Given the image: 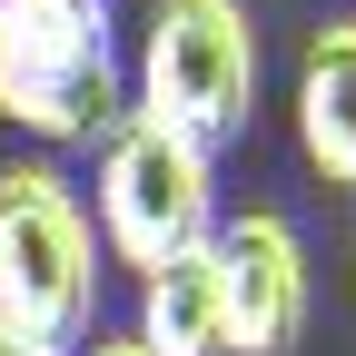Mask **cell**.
<instances>
[{"mask_svg": "<svg viewBox=\"0 0 356 356\" xmlns=\"http://www.w3.org/2000/svg\"><path fill=\"white\" fill-rule=\"evenodd\" d=\"M99 307V228L50 159L0 168V327L30 346H79Z\"/></svg>", "mask_w": 356, "mask_h": 356, "instance_id": "cell-1", "label": "cell"}, {"mask_svg": "<svg viewBox=\"0 0 356 356\" xmlns=\"http://www.w3.org/2000/svg\"><path fill=\"white\" fill-rule=\"evenodd\" d=\"M257 109V20L248 0H149L139 30V119L178 139H238Z\"/></svg>", "mask_w": 356, "mask_h": 356, "instance_id": "cell-2", "label": "cell"}, {"mask_svg": "<svg viewBox=\"0 0 356 356\" xmlns=\"http://www.w3.org/2000/svg\"><path fill=\"white\" fill-rule=\"evenodd\" d=\"M0 109L40 139H89L119 119L109 0H0Z\"/></svg>", "mask_w": 356, "mask_h": 356, "instance_id": "cell-3", "label": "cell"}, {"mask_svg": "<svg viewBox=\"0 0 356 356\" xmlns=\"http://www.w3.org/2000/svg\"><path fill=\"white\" fill-rule=\"evenodd\" d=\"M208 228H218L208 149L178 139V129H159V119H139V109H119L99 129V238L149 277V267L208 248Z\"/></svg>", "mask_w": 356, "mask_h": 356, "instance_id": "cell-4", "label": "cell"}, {"mask_svg": "<svg viewBox=\"0 0 356 356\" xmlns=\"http://www.w3.org/2000/svg\"><path fill=\"white\" fill-rule=\"evenodd\" d=\"M218 267V346L228 356H297L307 337V238L277 208H238L208 228Z\"/></svg>", "mask_w": 356, "mask_h": 356, "instance_id": "cell-5", "label": "cell"}, {"mask_svg": "<svg viewBox=\"0 0 356 356\" xmlns=\"http://www.w3.org/2000/svg\"><path fill=\"white\" fill-rule=\"evenodd\" d=\"M297 149L327 188L356 198V20L307 30L297 50Z\"/></svg>", "mask_w": 356, "mask_h": 356, "instance_id": "cell-6", "label": "cell"}, {"mask_svg": "<svg viewBox=\"0 0 356 356\" xmlns=\"http://www.w3.org/2000/svg\"><path fill=\"white\" fill-rule=\"evenodd\" d=\"M129 337L149 356H228L218 346V267H208V248H188V257L139 277V327Z\"/></svg>", "mask_w": 356, "mask_h": 356, "instance_id": "cell-7", "label": "cell"}, {"mask_svg": "<svg viewBox=\"0 0 356 356\" xmlns=\"http://www.w3.org/2000/svg\"><path fill=\"white\" fill-rule=\"evenodd\" d=\"M89 356H149L139 337H89Z\"/></svg>", "mask_w": 356, "mask_h": 356, "instance_id": "cell-8", "label": "cell"}, {"mask_svg": "<svg viewBox=\"0 0 356 356\" xmlns=\"http://www.w3.org/2000/svg\"><path fill=\"white\" fill-rule=\"evenodd\" d=\"M0 356H60V346H30V337H10V327H0Z\"/></svg>", "mask_w": 356, "mask_h": 356, "instance_id": "cell-9", "label": "cell"}]
</instances>
